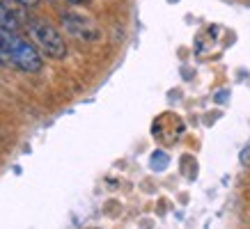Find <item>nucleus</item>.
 I'll return each instance as SVG.
<instances>
[{"label":"nucleus","instance_id":"obj_2","mask_svg":"<svg viewBox=\"0 0 250 229\" xmlns=\"http://www.w3.org/2000/svg\"><path fill=\"white\" fill-rule=\"evenodd\" d=\"M28 35H30L32 44L37 46V51L44 53L46 57H51V60H64L67 57V44H64L60 30L48 21L32 19L28 23Z\"/></svg>","mask_w":250,"mask_h":229},{"label":"nucleus","instance_id":"obj_6","mask_svg":"<svg viewBox=\"0 0 250 229\" xmlns=\"http://www.w3.org/2000/svg\"><path fill=\"white\" fill-rule=\"evenodd\" d=\"M19 5H25V7H32V5H37L39 0H16Z\"/></svg>","mask_w":250,"mask_h":229},{"label":"nucleus","instance_id":"obj_1","mask_svg":"<svg viewBox=\"0 0 250 229\" xmlns=\"http://www.w3.org/2000/svg\"><path fill=\"white\" fill-rule=\"evenodd\" d=\"M0 41H2L7 62H12L16 69L28 71V74H37V71H42L44 60H42L37 46L32 44V41L19 37L14 30H0Z\"/></svg>","mask_w":250,"mask_h":229},{"label":"nucleus","instance_id":"obj_3","mask_svg":"<svg viewBox=\"0 0 250 229\" xmlns=\"http://www.w3.org/2000/svg\"><path fill=\"white\" fill-rule=\"evenodd\" d=\"M60 23L71 37L78 39V41H83V44H94V41L101 37V28L97 25V21H94L92 16H87L85 12H78V9L62 12Z\"/></svg>","mask_w":250,"mask_h":229},{"label":"nucleus","instance_id":"obj_7","mask_svg":"<svg viewBox=\"0 0 250 229\" xmlns=\"http://www.w3.org/2000/svg\"><path fill=\"white\" fill-rule=\"evenodd\" d=\"M69 2H76V5H78V2H85V0H69Z\"/></svg>","mask_w":250,"mask_h":229},{"label":"nucleus","instance_id":"obj_5","mask_svg":"<svg viewBox=\"0 0 250 229\" xmlns=\"http://www.w3.org/2000/svg\"><path fill=\"white\" fill-rule=\"evenodd\" d=\"M167 163H170V158H167L163 152H154L152 160H149V165H152V170H156V172H163V170L167 168Z\"/></svg>","mask_w":250,"mask_h":229},{"label":"nucleus","instance_id":"obj_4","mask_svg":"<svg viewBox=\"0 0 250 229\" xmlns=\"http://www.w3.org/2000/svg\"><path fill=\"white\" fill-rule=\"evenodd\" d=\"M0 30H19V19L2 0H0Z\"/></svg>","mask_w":250,"mask_h":229}]
</instances>
